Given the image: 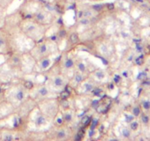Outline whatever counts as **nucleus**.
<instances>
[{
	"label": "nucleus",
	"mask_w": 150,
	"mask_h": 141,
	"mask_svg": "<svg viewBox=\"0 0 150 141\" xmlns=\"http://www.w3.org/2000/svg\"><path fill=\"white\" fill-rule=\"evenodd\" d=\"M78 67L79 69H80L81 71H85V70H86V66H85V65L83 64V63H79Z\"/></svg>",
	"instance_id": "nucleus-23"
},
{
	"label": "nucleus",
	"mask_w": 150,
	"mask_h": 141,
	"mask_svg": "<svg viewBox=\"0 0 150 141\" xmlns=\"http://www.w3.org/2000/svg\"><path fill=\"white\" fill-rule=\"evenodd\" d=\"M63 107H64L65 108L69 107V103H68L67 101H66V99H63Z\"/></svg>",
	"instance_id": "nucleus-27"
},
{
	"label": "nucleus",
	"mask_w": 150,
	"mask_h": 141,
	"mask_svg": "<svg viewBox=\"0 0 150 141\" xmlns=\"http://www.w3.org/2000/svg\"><path fill=\"white\" fill-rule=\"evenodd\" d=\"M97 123H98V121L96 120V119H93V122H92L91 126V130H93V129H95V127L97 126Z\"/></svg>",
	"instance_id": "nucleus-17"
},
{
	"label": "nucleus",
	"mask_w": 150,
	"mask_h": 141,
	"mask_svg": "<svg viewBox=\"0 0 150 141\" xmlns=\"http://www.w3.org/2000/svg\"><path fill=\"white\" fill-rule=\"evenodd\" d=\"M60 36L63 37V36H65V35H66V32L65 31H62L61 32H60Z\"/></svg>",
	"instance_id": "nucleus-34"
},
{
	"label": "nucleus",
	"mask_w": 150,
	"mask_h": 141,
	"mask_svg": "<svg viewBox=\"0 0 150 141\" xmlns=\"http://www.w3.org/2000/svg\"><path fill=\"white\" fill-rule=\"evenodd\" d=\"M73 66H74V62L71 59H68V60L66 61V63H65V66H66L67 68H71Z\"/></svg>",
	"instance_id": "nucleus-6"
},
{
	"label": "nucleus",
	"mask_w": 150,
	"mask_h": 141,
	"mask_svg": "<svg viewBox=\"0 0 150 141\" xmlns=\"http://www.w3.org/2000/svg\"><path fill=\"white\" fill-rule=\"evenodd\" d=\"M96 76L99 80H102V79L105 78V74L102 71H98V72H96Z\"/></svg>",
	"instance_id": "nucleus-11"
},
{
	"label": "nucleus",
	"mask_w": 150,
	"mask_h": 141,
	"mask_svg": "<svg viewBox=\"0 0 150 141\" xmlns=\"http://www.w3.org/2000/svg\"><path fill=\"white\" fill-rule=\"evenodd\" d=\"M132 113H133V115L135 116H139L140 114V109L138 107H135L132 110Z\"/></svg>",
	"instance_id": "nucleus-18"
},
{
	"label": "nucleus",
	"mask_w": 150,
	"mask_h": 141,
	"mask_svg": "<svg viewBox=\"0 0 150 141\" xmlns=\"http://www.w3.org/2000/svg\"><path fill=\"white\" fill-rule=\"evenodd\" d=\"M66 136V133H65L64 131H60V132L57 133V137L58 138H63Z\"/></svg>",
	"instance_id": "nucleus-21"
},
{
	"label": "nucleus",
	"mask_w": 150,
	"mask_h": 141,
	"mask_svg": "<svg viewBox=\"0 0 150 141\" xmlns=\"http://www.w3.org/2000/svg\"><path fill=\"white\" fill-rule=\"evenodd\" d=\"M80 23L83 24H87L89 23V21L88 19H86V18H84V19H82L81 21H80Z\"/></svg>",
	"instance_id": "nucleus-30"
},
{
	"label": "nucleus",
	"mask_w": 150,
	"mask_h": 141,
	"mask_svg": "<svg viewBox=\"0 0 150 141\" xmlns=\"http://www.w3.org/2000/svg\"><path fill=\"white\" fill-rule=\"evenodd\" d=\"M38 93H39L40 95H41V96H47V95L48 94V90L47 89V87H41V88L39 89V90H38Z\"/></svg>",
	"instance_id": "nucleus-2"
},
{
	"label": "nucleus",
	"mask_w": 150,
	"mask_h": 141,
	"mask_svg": "<svg viewBox=\"0 0 150 141\" xmlns=\"http://www.w3.org/2000/svg\"><path fill=\"white\" fill-rule=\"evenodd\" d=\"M142 121L144 122V123H147L149 122V118L148 116H142Z\"/></svg>",
	"instance_id": "nucleus-26"
},
{
	"label": "nucleus",
	"mask_w": 150,
	"mask_h": 141,
	"mask_svg": "<svg viewBox=\"0 0 150 141\" xmlns=\"http://www.w3.org/2000/svg\"><path fill=\"white\" fill-rule=\"evenodd\" d=\"M56 122H57V124L59 125H61L63 123V119L61 118H57V120H56Z\"/></svg>",
	"instance_id": "nucleus-28"
},
{
	"label": "nucleus",
	"mask_w": 150,
	"mask_h": 141,
	"mask_svg": "<svg viewBox=\"0 0 150 141\" xmlns=\"http://www.w3.org/2000/svg\"><path fill=\"white\" fill-rule=\"evenodd\" d=\"M50 66V60L49 59H44L42 62H41V67L44 69L47 68L49 66Z\"/></svg>",
	"instance_id": "nucleus-1"
},
{
	"label": "nucleus",
	"mask_w": 150,
	"mask_h": 141,
	"mask_svg": "<svg viewBox=\"0 0 150 141\" xmlns=\"http://www.w3.org/2000/svg\"><path fill=\"white\" fill-rule=\"evenodd\" d=\"M54 85H55L56 86H57V87H60V86L63 85V80H62L60 77H57V78H55V80H54Z\"/></svg>",
	"instance_id": "nucleus-3"
},
{
	"label": "nucleus",
	"mask_w": 150,
	"mask_h": 141,
	"mask_svg": "<svg viewBox=\"0 0 150 141\" xmlns=\"http://www.w3.org/2000/svg\"><path fill=\"white\" fill-rule=\"evenodd\" d=\"M24 87L27 89H32L33 87V82H31L30 81H27L24 83Z\"/></svg>",
	"instance_id": "nucleus-12"
},
{
	"label": "nucleus",
	"mask_w": 150,
	"mask_h": 141,
	"mask_svg": "<svg viewBox=\"0 0 150 141\" xmlns=\"http://www.w3.org/2000/svg\"><path fill=\"white\" fill-rule=\"evenodd\" d=\"M69 95H70V93H69V91H67V90H64V91L62 92L61 94H60V97L62 98V99H66L68 97H69Z\"/></svg>",
	"instance_id": "nucleus-8"
},
{
	"label": "nucleus",
	"mask_w": 150,
	"mask_h": 141,
	"mask_svg": "<svg viewBox=\"0 0 150 141\" xmlns=\"http://www.w3.org/2000/svg\"><path fill=\"white\" fill-rule=\"evenodd\" d=\"M102 6L101 5H93V9L96 10V11H100V10L102 9Z\"/></svg>",
	"instance_id": "nucleus-24"
},
{
	"label": "nucleus",
	"mask_w": 150,
	"mask_h": 141,
	"mask_svg": "<svg viewBox=\"0 0 150 141\" xmlns=\"http://www.w3.org/2000/svg\"><path fill=\"white\" fill-rule=\"evenodd\" d=\"M47 46L46 45H43L40 47V52H41V54H44V53H45L46 51H47Z\"/></svg>",
	"instance_id": "nucleus-22"
},
{
	"label": "nucleus",
	"mask_w": 150,
	"mask_h": 141,
	"mask_svg": "<svg viewBox=\"0 0 150 141\" xmlns=\"http://www.w3.org/2000/svg\"><path fill=\"white\" fill-rule=\"evenodd\" d=\"M34 29H35V27L33 25H30V26H28V27H27V30H28V31H33Z\"/></svg>",
	"instance_id": "nucleus-32"
},
{
	"label": "nucleus",
	"mask_w": 150,
	"mask_h": 141,
	"mask_svg": "<svg viewBox=\"0 0 150 141\" xmlns=\"http://www.w3.org/2000/svg\"><path fill=\"white\" fill-rule=\"evenodd\" d=\"M138 126V123L137 122H132L130 124V128L132 130H136Z\"/></svg>",
	"instance_id": "nucleus-16"
},
{
	"label": "nucleus",
	"mask_w": 150,
	"mask_h": 141,
	"mask_svg": "<svg viewBox=\"0 0 150 141\" xmlns=\"http://www.w3.org/2000/svg\"><path fill=\"white\" fill-rule=\"evenodd\" d=\"M143 106H144V109H146V110H149V109L150 108V102H149V101L144 102Z\"/></svg>",
	"instance_id": "nucleus-19"
},
{
	"label": "nucleus",
	"mask_w": 150,
	"mask_h": 141,
	"mask_svg": "<svg viewBox=\"0 0 150 141\" xmlns=\"http://www.w3.org/2000/svg\"><path fill=\"white\" fill-rule=\"evenodd\" d=\"M75 81L77 82H80L81 81H83V77L80 74H77V75L75 76Z\"/></svg>",
	"instance_id": "nucleus-20"
},
{
	"label": "nucleus",
	"mask_w": 150,
	"mask_h": 141,
	"mask_svg": "<svg viewBox=\"0 0 150 141\" xmlns=\"http://www.w3.org/2000/svg\"><path fill=\"white\" fill-rule=\"evenodd\" d=\"M136 63H138V65H141V63H142V59H141V58H138L136 60Z\"/></svg>",
	"instance_id": "nucleus-33"
},
{
	"label": "nucleus",
	"mask_w": 150,
	"mask_h": 141,
	"mask_svg": "<svg viewBox=\"0 0 150 141\" xmlns=\"http://www.w3.org/2000/svg\"><path fill=\"white\" fill-rule=\"evenodd\" d=\"M70 40L71 41V43H73V44L77 43V41H78V35H77L76 33H73V34L71 35Z\"/></svg>",
	"instance_id": "nucleus-5"
},
{
	"label": "nucleus",
	"mask_w": 150,
	"mask_h": 141,
	"mask_svg": "<svg viewBox=\"0 0 150 141\" xmlns=\"http://www.w3.org/2000/svg\"><path fill=\"white\" fill-rule=\"evenodd\" d=\"M123 75L125 76V77H127V72H124L123 73Z\"/></svg>",
	"instance_id": "nucleus-35"
},
{
	"label": "nucleus",
	"mask_w": 150,
	"mask_h": 141,
	"mask_svg": "<svg viewBox=\"0 0 150 141\" xmlns=\"http://www.w3.org/2000/svg\"><path fill=\"white\" fill-rule=\"evenodd\" d=\"M98 104H99V101L98 100H93V102H92L93 107H96V106H98Z\"/></svg>",
	"instance_id": "nucleus-31"
},
{
	"label": "nucleus",
	"mask_w": 150,
	"mask_h": 141,
	"mask_svg": "<svg viewBox=\"0 0 150 141\" xmlns=\"http://www.w3.org/2000/svg\"><path fill=\"white\" fill-rule=\"evenodd\" d=\"M2 139L5 140H12L13 137L11 135H9V134H5V135H3L2 137Z\"/></svg>",
	"instance_id": "nucleus-13"
},
{
	"label": "nucleus",
	"mask_w": 150,
	"mask_h": 141,
	"mask_svg": "<svg viewBox=\"0 0 150 141\" xmlns=\"http://www.w3.org/2000/svg\"><path fill=\"white\" fill-rule=\"evenodd\" d=\"M44 18H45V16H44V15L42 13H39L37 15V19L38 20V21H44Z\"/></svg>",
	"instance_id": "nucleus-15"
},
{
	"label": "nucleus",
	"mask_w": 150,
	"mask_h": 141,
	"mask_svg": "<svg viewBox=\"0 0 150 141\" xmlns=\"http://www.w3.org/2000/svg\"><path fill=\"white\" fill-rule=\"evenodd\" d=\"M45 118H44L43 116H40V117L38 118L37 120H36V124L38 125V126H39V125H43L45 123Z\"/></svg>",
	"instance_id": "nucleus-4"
},
{
	"label": "nucleus",
	"mask_w": 150,
	"mask_h": 141,
	"mask_svg": "<svg viewBox=\"0 0 150 141\" xmlns=\"http://www.w3.org/2000/svg\"><path fill=\"white\" fill-rule=\"evenodd\" d=\"M81 122L83 124H87V123H88L90 122V117H88V116H84L82 118Z\"/></svg>",
	"instance_id": "nucleus-9"
},
{
	"label": "nucleus",
	"mask_w": 150,
	"mask_h": 141,
	"mask_svg": "<svg viewBox=\"0 0 150 141\" xmlns=\"http://www.w3.org/2000/svg\"><path fill=\"white\" fill-rule=\"evenodd\" d=\"M122 135H123V136L125 137H129L130 133H129V131L128 130V129H124L123 130H122Z\"/></svg>",
	"instance_id": "nucleus-14"
},
{
	"label": "nucleus",
	"mask_w": 150,
	"mask_h": 141,
	"mask_svg": "<svg viewBox=\"0 0 150 141\" xmlns=\"http://www.w3.org/2000/svg\"><path fill=\"white\" fill-rule=\"evenodd\" d=\"M132 119H133V116H126V120L127 122H130Z\"/></svg>",
	"instance_id": "nucleus-29"
},
{
	"label": "nucleus",
	"mask_w": 150,
	"mask_h": 141,
	"mask_svg": "<svg viewBox=\"0 0 150 141\" xmlns=\"http://www.w3.org/2000/svg\"><path fill=\"white\" fill-rule=\"evenodd\" d=\"M85 88H86V91H91V90H93V85H92L91 84H90V83H86V84L85 85Z\"/></svg>",
	"instance_id": "nucleus-10"
},
{
	"label": "nucleus",
	"mask_w": 150,
	"mask_h": 141,
	"mask_svg": "<svg viewBox=\"0 0 150 141\" xmlns=\"http://www.w3.org/2000/svg\"><path fill=\"white\" fill-rule=\"evenodd\" d=\"M72 119V116L71 114H66V116H65V120L67 121H71Z\"/></svg>",
	"instance_id": "nucleus-25"
},
{
	"label": "nucleus",
	"mask_w": 150,
	"mask_h": 141,
	"mask_svg": "<svg viewBox=\"0 0 150 141\" xmlns=\"http://www.w3.org/2000/svg\"><path fill=\"white\" fill-rule=\"evenodd\" d=\"M16 99L18 101H21L24 99V93L22 91H18L16 94Z\"/></svg>",
	"instance_id": "nucleus-7"
}]
</instances>
